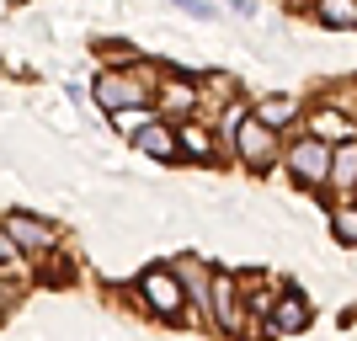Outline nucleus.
Returning a JSON list of instances; mask_svg holds the SVG:
<instances>
[{"label": "nucleus", "mask_w": 357, "mask_h": 341, "mask_svg": "<svg viewBox=\"0 0 357 341\" xmlns=\"http://www.w3.org/2000/svg\"><path fill=\"white\" fill-rule=\"evenodd\" d=\"M336 235H342V240H357V208H342V213H336Z\"/></svg>", "instance_id": "2eb2a0df"}, {"label": "nucleus", "mask_w": 357, "mask_h": 341, "mask_svg": "<svg viewBox=\"0 0 357 341\" xmlns=\"http://www.w3.org/2000/svg\"><path fill=\"white\" fill-rule=\"evenodd\" d=\"M229 6H235L240 16H251V11H256V0H229Z\"/></svg>", "instance_id": "6ab92c4d"}, {"label": "nucleus", "mask_w": 357, "mask_h": 341, "mask_svg": "<svg viewBox=\"0 0 357 341\" xmlns=\"http://www.w3.org/2000/svg\"><path fill=\"white\" fill-rule=\"evenodd\" d=\"M235 144H240V155L251 165H272L278 160V139H272V128L261 118H240L235 123Z\"/></svg>", "instance_id": "20e7f679"}, {"label": "nucleus", "mask_w": 357, "mask_h": 341, "mask_svg": "<svg viewBox=\"0 0 357 341\" xmlns=\"http://www.w3.org/2000/svg\"><path fill=\"white\" fill-rule=\"evenodd\" d=\"M134 144L144 149V155H155V160H171V155H176V134H171L165 123H144L134 134Z\"/></svg>", "instance_id": "6e6552de"}, {"label": "nucleus", "mask_w": 357, "mask_h": 341, "mask_svg": "<svg viewBox=\"0 0 357 341\" xmlns=\"http://www.w3.org/2000/svg\"><path fill=\"white\" fill-rule=\"evenodd\" d=\"M176 282H181V294H187L197 310L208 315V304H213V278H208V267L187 256V262H176Z\"/></svg>", "instance_id": "0eeeda50"}, {"label": "nucleus", "mask_w": 357, "mask_h": 341, "mask_svg": "<svg viewBox=\"0 0 357 341\" xmlns=\"http://www.w3.org/2000/svg\"><path fill=\"white\" fill-rule=\"evenodd\" d=\"M208 315H213V326L219 331H229V336H245L251 331V320H245V310H240V282L235 278H213V304H208Z\"/></svg>", "instance_id": "7ed1b4c3"}, {"label": "nucleus", "mask_w": 357, "mask_h": 341, "mask_svg": "<svg viewBox=\"0 0 357 341\" xmlns=\"http://www.w3.org/2000/svg\"><path fill=\"white\" fill-rule=\"evenodd\" d=\"M304 326H310V304H304L298 294H288L283 304L272 310V331H283V336H288V331H304Z\"/></svg>", "instance_id": "1a4fd4ad"}, {"label": "nucleus", "mask_w": 357, "mask_h": 341, "mask_svg": "<svg viewBox=\"0 0 357 341\" xmlns=\"http://www.w3.org/2000/svg\"><path fill=\"white\" fill-rule=\"evenodd\" d=\"M11 310V288H6V282H0V315Z\"/></svg>", "instance_id": "aec40b11"}, {"label": "nucleus", "mask_w": 357, "mask_h": 341, "mask_svg": "<svg viewBox=\"0 0 357 341\" xmlns=\"http://www.w3.org/2000/svg\"><path fill=\"white\" fill-rule=\"evenodd\" d=\"M331 181L336 187H357V144H342L331 155Z\"/></svg>", "instance_id": "9b49d317"}, {"label": "nucleus", "mask_w": 357, "mask_h": 341, "mask_svg": "<svg viewBox=\"0 0 357 341\" xmlns=\"http://www.w3.org/2000/svg\"><path fill=\"white\" fill-rule=\"evenodd\" d=\"M352 134H357V128L342 118V112H320V118H314V139H320V144H331V139H342V144H347Z\"/></svg>", "instance_id": "f8f14e48"}, {"label": "nucleus", "mask_w": 357, "mask_h": 341, "mask_svg": "<svg viewBox=\"0 0 357 341\" xmlns=\"http://www.w3.org/2000/svg\"><path fill=\"white\" fill-rule=\"evenodd\" d=\"M176 6H181L187 16H213V6H208V0H176Z\"/></svg>", "instance_id": "f3484780"}, {"label": "nucleus", "mask_w": 357, "mask_h": 341, "mask_svg": "<svg viewBox=\"0 0 357 341\" xmlns=\"http://www.w3.org/2000/svg\"><path fill=\"white\" fill-rule=\"evenodd\" d=\"M16 256H22V251H16V240L6 235V224H0V267H6V262H16Z\"/></svg>", "instance_id": "dca6fc26"}, {"label": "nucleus", "mask_w": 357, "mask_h": 341, "mask_svg": "<svg viewBox=\"0 0 357 341\" xmlns=\"http://www.w3.org/2000/svg\"><path fill=\"white\" fill-rule=\"evenodd\" d=\"M288 165H294V176L304 181V187H320V181H331V144H320V139H304V144H294Z\"/></svg>", "instance_id": "39448f33"}, {"label": "nucleus", "mask_w": 357, "mask_h": 341, "mask_svg": "<svg viewBox=\"0 0 357 341\" xmlns=\"http://www.w3.org/2000/svg\"><path fill=\"white\" fill-rule=\"evenodd\" d=\"M294 112H298V102H294V96H267L256 118L267 123V128H278V123H288V118H294Z\"/></svg>", "instance_id": "ddd939ff"}, {"label": "nucleus", "mask_w": 357, "mask_h": 341, "mask_svg": "<svg viewBox=\"0 0 357 341\" xmlns=\"http://www.w3.org/2000/svg\"><path fill=\"white\" fill-rule=\"evenodd\" d=\"M96 102L107 112H128V107L149 102V70H107L96 80Z\"/></svg>", "instance_id": "f257e3e1"}, {"label": "nucleus", "mask_w": 357, "mask_h": 341, "mask_svg": "<svg viewBox=\"0 0 357 341\" xmlns=\"http://www.w3.org/2000/svg\"><path fill=\"white\" fill-rule=\"evenodd\" d=\"M139 294H144L149 315H160V320H181V310H187V294H181L176 272H165V267L144 272V278H139Z\"/></svg>", "instance_id": "f03ea898"}, {"label": "nucleus", "mask_w": 357, "mask_h": 341, "mask_svg": "<svg viewBox=\"0 0 357 341\" xmlns=\"http://www.w3.org/2000/svg\"><path fill=\"white\" fill-rule=\"evenodd\" d=\"M314 16H320L326 27H357V0H320Z\"/></svg>", "instance_id": "9d476101"}, {"label": "nucleus", "mask_w": 357, "mask_h": 341, "mask_svg": "<svg viewBox=\"0 0 357 341\" xmlns=\"http://www.w3.org/2000/svg\"><path fill=\"white\" fill-rule=\"evenodd\" d=\"M181 149H187V155H213V139L203 134V128H181Z\"/></svg>", "instance_id": "4468645a"}, {"label": "nucleus", "mask_w": 357, "mask_h": 341, "mask_svg": "<svg viewBox=\"0 0 357 341\" xmlns=\"http://www.w3.org/2000/svg\"><path fill=\"white\" fill-rule=\"evenodd\" d=\"M6 235L16 240V251H22V256H43L48 245H54V224L27 219V213H11V219H6Z\"/></svg>", "instance_id": "423d86ee"}, {"label": "nucleus", "mask_w": 357, "mask_h": 341, "mask_svg": "<svg viewBox=\"0 0 357 341\" xmlns=\"http://www.w3.org/2000/svg\"><path fill=\"white\" fill-rule=\"evenodd\" d=\"M171 107H192V91H187V86H171Z\"/></svg>", "instance_id": "a211bd4d"}]
</instances>
